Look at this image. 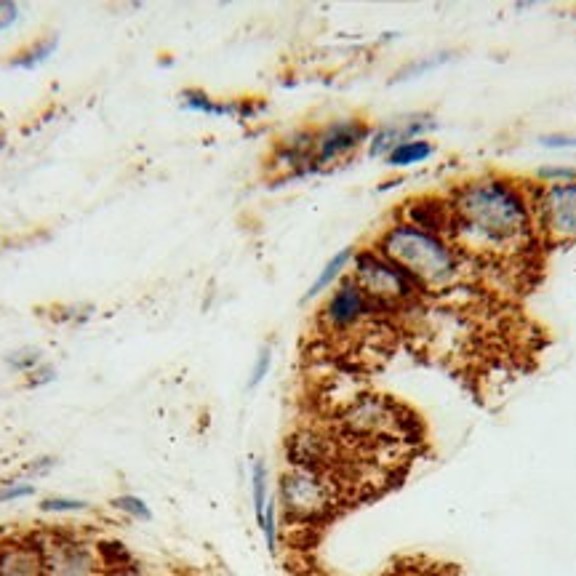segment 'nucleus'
Returning a JSON list of instances; mask_svg holds the SVG:
<instances>
[{
    "label": "nucleus",
    "mask_w": 576,
    "mask_h": 576,
    "mask_svg": "<svg viewBox=\"0 0 576 576\" xmlns=\"http://www.w3.org/2000/svg\"><path fill=\"white\" fill-rule=\"evenodd\" d=\"M43 547V576H102V560L96 539L75 528H46L40 531Z\"/></svg>",
    "instance_id": "0eeeda50"
},
{
    "label": "nucleus",
    "mask_w": 576,
    "mask_h": 576,
    "mask_svg": "<svg viewBox=\"0 0 576 576\" xmlns=\"http://www.w3.org/2000/svg\"><path fill=\"white\" fill-rule=\"evenodd\" d=\"M102 576H147L144 574V568L136 563V566L128 568H115V571H102Z\"/></svg>",
    "instance_id": "7c9ffc66"
},
{
    "label": "nucleus",
    "mask_w": 576,
    "mask_h": 576,
    "mask_svg": "<svg viewBox=\"0 0 576 576\" xmlns=\"http://www.w3.org/2000/svg\"><path fill=\"white\" fill-rule=\"evenodd\" d=\"M435 152H438V147L432 142H427V139H414V142L395 147V150L384 158V163L390 168H414L435 158Z\"/></svg>",
    "instance_id": "2eb2a0df"
},
{
    "label": "nucleus",
    "mask_w": 576,
    "mask_h": 576,
    "mask_svg": "<svg viewBox=\"0 0 576 576\" xmlns=\"http://www.w3.org/2000/svg\"><path fill=\"white\" fill-rule=\"evenodd\" d=\"M91 504L83 502V499H75V496H62V494H51L43 496L38 502V510L46 512V515H72V512H83L88 510Z\"/></svg>",
    "instance_id": "412c9836"
},
{
    "label": "nucleus",
    "mask_w": 576,
    "mask_h": 576,
    "mask_svg": "<svg viewBox=\"0 0 576 576\" xmlns=\"http://www.w3.org/2000/svg\"><path fill=\"white\" fill-rule=\"evenodd\" d=\"M534 211L539 238L547 243H574L576 182L534 184Z\"/></svg>",
    "instance_id": "6e6552de"
},
{
    "label": "nucleus",
    "mask_w": 576,
    "mask_h": 576,
    "mask_svg": "<svg viewBox=\"0 0 576 576\" xmlns=\"http://www.w3.org/2000/svg\"><path fill=\"white\" fill-rule=\"evenodd\" d=\"M56 382V366L51 360H43L35 371L24 376V390H40V387H48V384Z\"/></svg>",
    "instance_id": "a878e982"
},
{
    "label": "nucleus",
    "mask_w": 576,
    "mask_h": 576,
    "mask_svg": "<svg viewBox=\"0 0 576 576\" xmlns=\"http://www.w3.org/2000/svg\"><path fill=\"white\" fill-rule=\"evenodd\" d=\"M51 312H56L54 323H88V318L94 315V307L91 304H54Z\"/></svg>",
    "instance_id": "5701e85b"
},
{
    "label": "nucleus",
    "mask_w": 576,
    "mask_h": 576,
    "mask_svg": "<svg viewBox=\"0 0 576 576\" xmlns=\"http://www.w3.org/2000/svg\"><path fill=\"white\" fill-rule=\"evenodd\" d=\"M395 216L419 230L435 232V235L451 240V206H448L446 195H419V198L406 200Z\"/></svg>",
    "instance_id": "9b49d317"
},
{
    "label": "nucleus",
    "mask_w": 576,
    "mask_h": 576,
    "mask_svg": "<svg viewBox=\"0 0 576 576\" xmlns=\"http://www.w3.org/2000/svg\"><path fill=\"white\" fill-rule=\"evenodd\" d=\"M179 107L187 112L208 115V118H240V115L251 112L232 102H216L214 96H208L203 88H184V91H179ZM251 115H254V112H251Z\"/></svg>",
    "instance_id": "ddd939ff"
},
{
    "label": "nucleus",
    "mask_w": 576,
    "mask_h": 576,
    "mask_svg": "<svg viewBox=\"0 0 576 576\" xmlns=\"http://www.w3.org/2000/svg\"><path fill=\"white\" fill-rule=\"evenodd\" d=\"M350 275L387 318H398L430 299L403 267L379 254L374 246L355 248Z\"/></svg>",
    "instance_id": "20e7f679"
},
{
    "label": "nucleus",
    "mask_w": 576,
    "mask_h": 576,
    "mask_svg": "<svg viewBox=\"0 0 576 576\" xmlns=\"http://www.w3.org/2000/svg\"><path fill=\"white\" fill-rule=\"evenodd\" d=\"M374 126L363 118H336L315 128V147H312V160L315 171L323 174L328 168L342 166L355 152L368 144Z\"/></svg>",
    "instance_id": "1a4fd4ad"
},
{
    "label": "nucleus",
    "mask_w": 576,
    "mask_h": 576,
    "mask_svg": "<svg viewBox=\"0 0 576 576\" xmlns=\"http://www.w3.org/2000/svg\"><path fill=\"white\" fill-rule=\"evenodd\" d=\"M19 16H22L19 3H14V0H0V32L11 30V27L19 22Z\"/></svg>",
    "instance_id": "c756f323"
},
{
    "label": "nucleus",
    "mask_w": 576,
    "mask_h": 576,
    "mask_svg": "<svg viewBox=\"0 0 576 576\" xmlns=\"http://www.w3.org/2000/svg\"><path fill=\"white\" fill-rule=\"evenodd\" d=\"M110 507L118 515L128 520H136V523H150L152 520V507L144 502L142 496L136 494H118L110 499Z\"/></svg>",
    "instance_id": "aec40b11"
},
{
    "label": "nucleus",
    "mask_w": 576,
    "mask_h": 576,
    "mask_svg": "<svg viewBox=\"0 0 576 576\" xmlns=\"http://www.w3.org/2000/svg\"><path fill=\"white\" fill-rule=\"evenodd\" d=\"M54 467H56V456H51V454L38 456V459H32V462L24 464L22 480L46 478V475H51V470H54Z\"/></svg>",
    "instance_id": "cd10ccee"
},
{
    "label": "nucleus",
    "mask_w": 576,
    "mask_h": 576,
    "mask_svg": "<svg viewBox=\"0 0 576 576\" xmlns=\"http://www.w3.org/2000/svg\"><path fill=\"white\" fill-rule=\"evenodd\" d=\"M56 51H59V35L51 32V35L30 40V43L19 48L14 56H8V67H14V70H35L40 64H46Z\"/></svg>",
    "instance_id": "4468645a"
},
{
    "label": "nucleus",
    "mask_w": 576,
    "mask_h": 576,
    "mask_svg": "<svg viewBox=\"0 0 576 576\" xmlns=\"http://www.w3.org/2000/svg\"><path fill=\"white\" fill-rule=\"evenodd\" d=\"M534 179L539 184L576 182V168L574 166H542V168H536Z\"/></svg>",
    "instance_id": "393cba45"
},
{
    "label": "nucleus",
    "mask_w": 576,
    "mask_h": 576,
    "mask_svg": "<svg viewBox=\"0 0 576 576\" xmlns=\"http://www.w3.org/2000/svg\"><path fill=\"white\" fill-rule=\"evenodd\" d=\"M43 360H46V355H43L40 347H35V344H24V347H16V350L8 352L6 366L11 374H19L24 379V376L30 374V371H35Z\"/></svg>",
    "instance_id": "a211bd4d"
},
{
    "label": "nucleus",
    "mask_w": 576,
    "mask_h": 576,
    "mask_svg": "<svg viewBox=\"0 0 576 576\" xmlns=\"http://www.w3.org/2000/svg\"><path fill=\"white\" fill-rule=\"evenodd\" d=\"M96 550H99L104 571H115V568H128L139 563L126 544L118 542V539H96Z\"/></svg>",
    "instance_id": "f3484780"
},
{
    "label": "nucleus",
    "mask_w": 576,
    "mask_h": 576,
    "mask_svg": "<svg viewBox=\"0 0 576 576\" xmlns=\"http://www.w3.org/2000/svg\"><path fill=\"white\" fill-rule=\"evenodd\" d=\"M35 494H38V488H35V483H32V480L14 478V480H8V483H3V486H0V504L19 502V499H30V496H35Z\"/></svg>",
    "instance_id": "b1692460"
},
{
    "label": "nucleus",
    "mask_w": 576,
    "mask_h": 576,
    "mask_svg": "<svg viewBox=\"0 0 576 576\" xmlns=\"http://www.w3.org/2000/svg\"><path fill=\"white\" fill-rule=\"evenodd\" d=\"M451 240L467 259H520L542 238L536 227L534 182L504 174L470 176L448 192Z\"/></svg>",
    "instance_id": "f257e3e1"
},
{
    "label": "nucleus",
    "mask_w": 576,
    "mask_h": 576,
    "mask_svg": "<svg viewBox=\"0 0 576 576\" xmlns=\"http://www.w3.org/2000/svg\"><path fill=\"white\" fill-rule=\"evenodd\" d=\"M406 411L384 395H358L336 416L334 435L344 448H382L406 435Z\"/></svg>",
    "instance_id": "39448f33"
},
{
    "label": "nucleus",
    "mask_w": 576,
    "mask_h": 576,
    "mask_svg": "<svg viewBox=\"0 0 576 576\" xmlns=\"http://www.w3.org/2000/svg\"><path fill=\"white\" fill-rule=\"evenodd\" d=\"M382 320H390L382 315L363 288L352 280V275H344L320 302L318 326L328 339H350L355 334H363L366 328L379 326Z\"/></svg>",
    "instance_id": "423d86ee"
},
{
    "label": "nucleus",
    "mask_w": 576,
    "mask_h": 576,
    "mask_svg": "<svg viewBox=\"0 0 576 576\" xmlns=\"http://www.w3.org/2000/svg\"><path fill=\"white\" fill-rule=\"evenodd\" d=\"M272 360H275V350H272V344H262V350L256 352L251 374H248V390L262 387V382L270 376V371H272Z\"/></svg>",
    "instance_id": "4be33fe9"
},
{
    "label": "nucleus",
    "mask_w": 576,
    "mask_h": 576,
    "mask_svg": "<svg viewBox=\"0 0 576 576\" xmlns=\"http://www.w3.org/2000/svg\"><path fill=\"white\" fill-rule=\"evenodd\" d=\"M371 246L403 267L427 296L446 294L462 286L464 270L470 262L454 246V240L419 230L398 216L376 235Z\"/></svg>",
    "instance_id": "f03ea898"
},
{
    "label": "nucleus",
    "mask_w": 576,
    "mask_h": 576,
    "mask_svg": "<svg viewBox=\"0 0 576 576\" xmlns=\"http://www.w3.org/2000/svg\"><path fill=\"white\" fill-rule=\"evenodd\" d=\"M352 256H355V246H344L339 248L326 264H323V270L315 275V280L310 283V288L304 291V302H315L320 296H326L331 288L344 278V275H350V264Z\"/></svg>",
    "instance_id": "f8f14e48"
},
{
    "label": "nucleus",
    "mask_w": 576,
    "mask_h": 576,
    "mask_svg": "<svg viewBox=\"0 0 576 576\" xmlns=\"http://www.w3.org/2000/svg\"><path fill=\"white\" fill-rule=\"evenodd\" d=\"M280 518L294 526H318L344 502V478L334 472H310L286 467L278 478Z\"/></svg>",
    "instance_id": "7ed1b4c3"
},
{
    "label": "nucleus",
    "mask_w": 576,
    "mask_h": 576,
    "mask_svg": "<svg viewBox=\"0 0 576 576\" xmlns=\"http://www.w3.org/2000/svg\"><path fill=\"white\" fill-rule=\"evenodd\" d=\"M256 526H259V531H262L264 544H267V550H270V555H278V547H280V507H278V496H275V491H272L270 502H267V507H264L262 520H259Z\"/></svg>",
    "instance_id": "6ab92c4d"
},
{
    "label": "nucleus",
    "mask_w": 576,
    "mask_h": 576,
    "mask_svg": "<svg viewBox=\"0 0 576 576\" xmlns=\"http://www.w3.org/2000/svg\"><path fill=\"white\" fill-rule=\"evenodd\" d=\"M248 480H251V504H254V518L256 523L262 520L264 515V507H267V502H270V470H267V462H264L262 456H254L251 459V475H248Z\"/></svg>",
    "instance_id": "dca6fc26"
},
{
    "label": "nucleus",
    "mask_w": 576,
    "mask_h": 576,
    "mask_svg": "<svg viewBox=\"0 0 576 576\" xmlns=\"http://www.w3.org/2000/svg\"><path fill=\"white\" fill-rule=\"evenodd\" d=\"M451 59V54H438V56H432V59H424V62H414V64H408V67H403V70L392 78V83H398V80H408V78H416V75H422V72H427V70H435V67H440L443 62H448Z\"/></svg>",
    "instance_id": "bb28decb"
},
{
    "label": "nucleus",
    "mask_w": 576,
    "mask_h": 576,
    "mask_svg": "<svg viewBox=\"0 0 576 576\" xmlns=\"http://www.w3.org/2000/svg\"><path fill=\"white\" fill-rule=\"evenodd\" d=\"M539 144L547 150H576V134H544Z\"/></svg>",
    "instance_id": "c85d7f7f"
},
{
    "label": "nucleus",
    "mask_w": 576,
    "mask_h": 576,
    "mask_svg": "<svg viewBox=\"0 0 576 576\" xmlns=\"http://www.w3.org/2000/svg\"><path fill=\"white\" fill-rule=\"evenodd\" d=\"M435 126H438V120L430 112H411V115H403L398 120H390V123L371 131V139L366 144L368 158L384 160L395 147L414 142V139H424V134L435 131Z\"/></svg>",
    "instance_id": "9d476101"
}]
</instances>
